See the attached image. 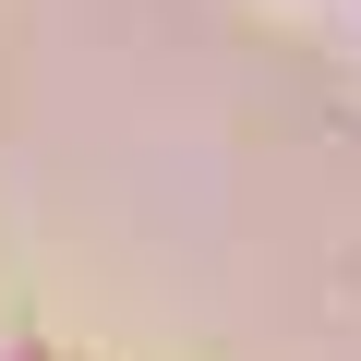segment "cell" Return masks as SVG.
<instances>
[{
  "mask_svg": "<svg viewBox=\"0 0 361 361\" xmlns=\"http://www.w3.org/2000/svg\"><path fill=\"white\" fill-rule=\"evenodd\" d=\"M0 361H61V349H49V337H25V325H13V337H0Z\"/></svg>",
  "mask_w": 361,
  "mask_h": 361,
  "instance_id": "1",
  "label": "cell"
},
{
  "mask_svg": "<svg viewBox=\"0 0 361 361\" xmlns=\"http://www.w3.org/2000/svg\"><path fill=\"white\" fill-rule=\"evenodd\" d=\"M349 37H361V0H349Z\"/></svg>",
  "mask_w": 361,
  "mask_h": 361,
  "instance_id": "2",
  "label": "cell"
},
{
  "mask_svg": "<svg viewBox=\"0 0 361 361\" xmlns=\"http://www.w3.org/2000/svg\"><path fill=\"white\" fill-rule=\"evenodd\" d=\"M0 337H13V325H0Z\"/></svg>",
  "mask_w": 361,
  "mask_h": 361,
  "instance_id": "3",
  "label": "cell"
}]
</instances>
